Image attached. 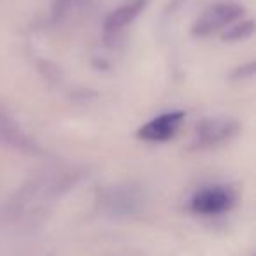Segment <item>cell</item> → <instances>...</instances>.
Segmentation results:
<instances>
[{
    "mask_svg": "<svg viewBox=\"0 0 256 256\" xmlns=\"http://www.w3.org/2000/svg\"><path fill=\"white\" fill-rule=\"evenodd\" d=\"M234 206V195L224 186H209L193 195L190 207L195 214L202 216H218L226 212Z\"/></svg>",
    "mask_w": 256,
    "mask_h": 256,
    "instance_id": "7a4b0ae2",
    "label": "cell"
},
{
    "mask_svg": "<svg viewBox=\"0 0 256 256\" xmlns=\"http://www.w3.org/2000/svg\"><path fill=\"white\" fill-rule=\"evenodd\" d=\"M182 120H184L182 110H170V112L160 114V116L148 121L146 124H142L137 136H139V139L148 140V142H165L178 132Z\"/></svg>",
    "mask_w": 256,
    "mask_h": 256,
    "instance_id": "3957f363",
    "label": "cell"
},
{
    "mask_svg": "<svg viewBox=\"0 0 256 256\" xmlns=\"http://www.w3.org/2000/svg\"><path fill=\"white\" fill-rule=\"evenodd\" d=\"M238 130V123L232 118L218 116V118H207L200 121L195 128L193 136V150H204L228 140L234 137Z\"/></svg>",
    "mask_w": 256,
    "mask_h": 256,
    "instance_id": "6da1fadb",
    "label": "cell"
},
{
    "mask_svg": "<svg viewBox=\"0 0 256 256\" xmlns=\"http://www.w3.org/2000/svg\"><path fill=\"white\" fill-rule=\"evenodd\" d=\"M242 8L235 4H218L214 8L207 9L202 16L198 18V22L193 26V34L195 36H207V34L214 32L216 28L232 23L235 18L242 14Z\"/></svg>",
    "mask_w": 256,
    "mask_h": 256,
    "instance_id": "277c9868",
    "label": "cell"
},
{
    "mask_svg": "<svg viewBox=\"0 0 256 256\" xmlns=\"http://www.w3.org/2000/svg\"><path fill=\"white\" fill-rule=\"evenodd\" d=\"M252 34V22H248L244 25L234 26V32L224 34V39H242V37H248Z\"/></svg>",
    "mask_w": 256,
    "mask_h": 256,
    "instance_id": "52a82bcc",
    "label": "cell"
},
{
    "mask_svg": "<svg viewBox=\"0 0 256 256\" xmlns=\"http://www.w3.org/2000/svg\"><path fill=\"white\" fill-rule=\"evenodd\" d=\"M146 6V0H134L130 4H124L121 8H118L116 11H112L106 20V32L107 34H118L128 26L134 20L139 16V12L142 11V8Z\"/></svg>",
    "mask_w": 256,
    "mask_h": 256,
    "instance_id": "5b68a950",
    "label": "cell"
},
{
    "mask_svg": "<svg viewBox=\"0 0 256 256\" xmlns=\"http://www.w3.org/2000/svg\"><path fill=\"white\" fill-rule=\"evenodd\" d=\"M106 206L112 214H132L139 207V196L134 195L132 192L121 193L120 190H116L107 196Z\"/></svg>",
    "mask_w": 256,
    "mask_h": 256,
    "instance_id": "8992f818",
    "label": "cell"
}]
</instances>
